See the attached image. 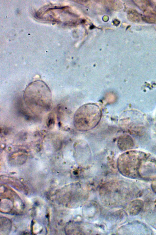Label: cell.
Listing matches in <instances>:
<instances>
[{
    "instance_id": "obj_4",
    "label": "cell",
    "mask_w": 156,
    "mask_h": 235,
    "mask_svg": "<svg viewBox=\"0 0 156 235\" xmlns=\"http://www.w3.org/2000/svg\"><path fill=\"white\" fill-rule=\"evenodd\" d=\"M101 111L95 103L84 104L76 112L73 119L74 126L77 130L85 132L95 127L100 121Z\"/></svg>"
},
{
    "instance_id": "obj_6",
    "label": "cell",
    "mask_w": 156,
    "mask_h": 235,
    "mask_svg": "<svg viewBox=\"0 0 156 235\" xmlns=\"http://www.w3.org/2000/svg\"><path fill=\"white\" fill-rule=\"evenodd\" d=\"M143 206V203L142 200H135L129 204L128 210L130 214L135 215L142 210Z\"/></svg>"
},
{
    "instance_id": "obj_2",
    "label": "cell",
    "mask_w": 156,
    "mask_h": 235,
    "mask_svg": "<svg viewBox=\"0 0 156 235\" xmlns=\"http://www.w3.org/2000/svg\"><path fill=\"white\" fill-rule=\"evenodd\" d=\"M139 192L135 185L119 181L105 184L101 187L99 193L101 200L106 205L119 207L137 197Z\"/></svg>"
},
{
    "instance_id": "obj_5",
    "label": "cell",
    "mask_w": 156,
    "mask_h": 235,
    "mask_svg": "<svg viewBox=\"0 0 156 235\" xmlns=\"http://www.w3.org/2000/svg\"><path fill=\"white\" fill-rule=\"evenodd\" d=\"M133 145L132 138L128 135L121 136L118 140V147L120 150L123 151L130 149L133 147Z\"/></svg>"
},
{
    "instance_id": "obj_3",
    "label": "cell",
    "mask_w": 156,
    "mask_h": 235,
    "mask_svg": "<svg viewBox=\"0 0 156 235\" xmlns=\"http://www.w3.org/2000/svg\"><path fill=\"white\" fill-rule=\"evenodd\" d=\"M25 103L30 108L47 109L50 106L51 92L44 82L36 80L29 84L24 93Z\"/></svg>"
},
{
    "instance_id": "obj_7",
    "label": "cell",
    "mask_w": 156,
    "mask_h": 235,
    "mask_svg": "<svg viewBox=\"0 0 156 235\" xmlns=\"http://www.w3.org/2000/svg\"><path fill=\"white\" fill-rule=\"evenodd\" d=\"M149 214L146 216L147 220L151 226L156 229V209L149 212Z\"/></svg>"
},
{
    "instance_id": "obj_1",
    "label": "cell",
    "mask_w": 156,
    "mask_h": 235,
    "mask_svg": "<svg viewBox=\"0 0 156 235\" xmlns=\"http://www.w3.org/2000/svg\"><path fill=\"white\" fill-rule=\"evenodd\" d=\"M117 166L120 173L128 178L156 179V159L143 152L131 150L122 154L118 159Z\"/></svg>"
}]
</instances>
